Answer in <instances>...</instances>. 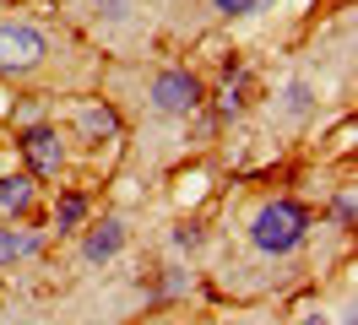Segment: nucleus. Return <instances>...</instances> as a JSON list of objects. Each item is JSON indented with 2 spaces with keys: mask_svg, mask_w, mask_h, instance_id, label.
Segmentation results:
<instances>
[{
  "mask_svg": "<svg viewBox=\"0 0 358 325\" xmlns=\"http://www.w3.org/2000/svg\"><path fill=\"white\" fill-rule=\"evenodd\" d=\"M288 114H293V120H304V114H310V87H304V82L288 87Z\"/></svg>",
  "mask_w": 358,
  "mask_h": 325,
  "instance_id": "9b49d317",
  "label": "nucleus"
},
{
  "mask_svg": "<svg viewBox=\"0 0 358 325\" xmlns=\"http://www.w3.org/2000/svg\"><path fill=\"white\" fill-rule=\"evenodd\" d=\"M120 250H125V222H114V217H109V222H98V228L87 233V244H82L87 266H103V260H114Z\"/></svg>",
  "mask_w": 358,
  "mask_h": 325,
  "instance_id": "39448f33",
  "label": "nucleus"
},
{
  "mask_svg": "<svg viewBox=\"0 0 358 325\" xmlns=\"http://www.w3.org/2000/svg\"><path fill=\"white\" fill-rule=\"evenodd\" d=\"M76 130L87 136V141H109L114 130H120V114L109 103H82L76 108Z\"/></svg>",
  "mask_w": 358,
  "mask_h": 325,
  "instance_id": "0eeeda50",
  "label": "nucleus"
},
{
  "mask_svg": "<svg viewBox=\"0 0 358 325\" xmlns=\"http://www.w3.org/2000/svg\"><path fill=\"white\" fill-rule=\"evenodd\" d=\"M310 233V212L299 201H266L261 212L250 217V244L261 255H293Z\"/></svg>",
  "mask_w": 358,
  "mask_h": 325,
  "instance_id": "f257e3e1",
  "label": "nucleus"
},
{
  "mask_svg": "<svg viewBox=\"0 0 358 325\" xmlns=\"http://www.w3.org/2000/svg\"><path fill=\"white\" fill-rule=\"evenodd\" d=\"M304 325H331V320H326V315H310V320H304Z\"/></svg>",
  "mask_w": 358,
  "mask_h": 325,
  "instance_id": "dca6fc26",
  "label": "nucleus"
},
{
  "mask_svg": "<svg viewBox=\"0 0 358 325\" xmlns=\"http://www.w3.org/2000/svg\"><path fill=\"white\" fill-rule=\"evenodd\" d=\"M212 6H217L223 17H250V11H261L266 0H212Z\"/></svg>",
  "mask_w": 358,
  "mask_h": 325,
  "instance_id": "f8f14e48",
  "label": "nucleus"
},
{
  "mask_svg": "<svg viewBox=\"0 0 358 325\" xmlns=\"http://www.w3.org/2000/svg\"><path fill=\"white\" fill-rule=\"evenodd\" d=\"M33 195H38L33 173H6L0 179V217H22L33 206Z\"/></svg>",
  "mask_w": 358,
  "mask_h": 325,
  "instance_id": "423d86ee",
  "label": "nucleus"
},
{
  "mask_svg": "<svg viewBox=\"0 0 358 325\" xmlns=\"http://www.w3.org/2000/svg\"><path fill=\"white\" fill-rule=\"evenodd\" d=\"M82 217H87V201H82V195H66V201L55 206V228H76Z\"/></svg>",
  "mask_w": 358,
  "mask_h": 325,
  "instance_id": "1a4fd4ad",
  "label": "nucleus"
},
{
  "mask_svg": "<svg viewBox=\"0 0 358 325\" xmlns=\"http://www.w3.org/2000/svg\"><path fill=\"white\" fill-rule=\"evenodd\" d=\"M217 108H223V114H239V108H245V82H228L223 92H217Z\"/></svg>",
  "mask_w": 358,
  "mask_h": 325,
  "instance_id": "9d476101",
  "label": "nucleus"
},
{
  "mask_svg": "<svg viewBox=\"0 0 358 325\" xmlns=\"http://www.w3.org/2000/svg\"><path fill=\"white\" fill-rule=\"evenodd\" d=\"M174 244H179V250H196V244H201V228H196V222H179V228H174Z\"/></svg>",
  "mask_w": 358,
  "mask_h": 325,
  "instance_id": "4468645a",
  "label": "nucleus"
},
{
  "mask_svg": "<svg viewBox=\"0 0 358 325\" xmlns=\"http://www.w3.org/2000/svg\"><path fill=\"white\" fill-rule=\"evenodd\" d=\"M38 244H44L38 233H11V228H0V266L17 260V255H38Z\"/></svg>",
  "mask_w": 358,
  "mask_h": 325,
  "instance_id": "6e6552de",
  "label": "nucleus"
},
{
  "mask_svg": "<svg viewBox=\"0 0 358 325\" xmlns=\"http://www.w3.org/2000/svg\"><path fill=\"white\" fill-rule=\"evenodd\" d=\"M331 212H336V222H342V228H353V222H358V212H353V190H342V195H336V206H331Z\"/></svg>",
  "mask_w": 358,
  "mask_h": 325,
  "instance_id": "ddd939ff",
  "label": "nucleus"
},
{
  "mask_svg": "<svg viewBox=\"0 0 358 325\" xmlns=\"http://www.w3.org/2000/svg\"><path fill=\"white\" fill-rule=\"evenodd\" d=\"M44 55H49V38L33 27V22H0V71H6V76L38 71Z\"/></svg>",
  "mask_w": 358,
  "mask_h": 325,
  "instance_id": "f03ea898",
  "label": "nucleus"
},
{
  "mask_svg": "<svg viewBox=\"0 0 358 325\" xmlns=\"http://www.w3.org/2000/svg\"><path fill=\"white\" fill-rule=\"evenodd\" d=\"M17 147H22L33 179H55V173H60V163H66V147H60V136H55L49 125H27Z\"/></svg>",
  "mask_w": 358,
  "mask_h": 325,
  "instance_id": "20e7f679",
  "label": "nucleus"
},
{
  "mask_svg": "<svg viewBox=\"0 0 358 325\" xmlns=\"http://www.w3.org/2000/svg\"><path fill=\"white\" fill-rule=\"evenodd\" d=\"M92 6H98V17H103V22H120V17H125V0H92Z\"/></svg>",
  "mask_w": 358,
  "mask_h": 325,
  "instance_id": "2eb2a0df",
  "label": "nucleus"
},
{
  "mask_svg": "<svg viewBox=\"0 0 358 325\" xmlns=\"http://www.w3.org/2000/svg\"><path fill=\"white\" fill-rule=\"evenodd\" d=\"M152 108L157 114H196L201 108V82L190 71H157L152 76Z\"/></svg>",
  "mask_w": 358,
  "mask_h": 325,
  "instance_id": "7ed1b4c3",
  "label": "nucleus"
}]
</instances>
